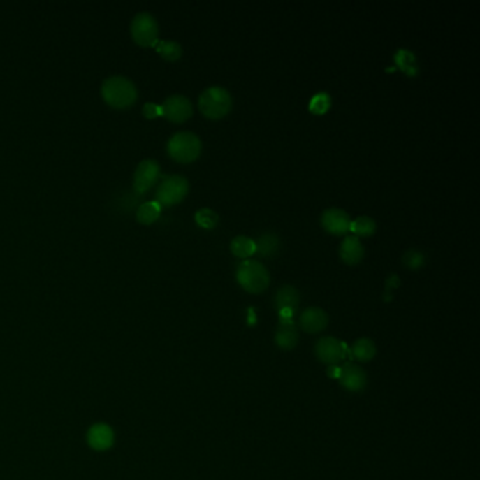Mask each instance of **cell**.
I'll return each mask as SVG.
<instances>
[{
	"label": "cell",
	"mask_w": 480,
	"mask_h": 480,
	"mask_svg": "<svg viewBox=\"0 0 480 480\" xmlns=\"http://www.w3.org/2000/svg\"><path fill=\"white\" fill-rule=\"evenodd\" d=\"M130 31L133 36V40L141 45V47H152L158 43V36H159V26L157 19L147 13L141 12L134 16Z\"/></svg>",
	"instance_id": "cell-6"
},
{
	"label": "cell",
	"mask_w": 480,
	"mask_h": 480,
	"mask_svg": "<svg viewBox=\"0 0 480 480\" xmlns=\"http://www.w3.org/2000/svg\"><path fill=\"white\" fill-rule=\"evenodd\" d=\"M280 238L277 234L275 233H263L258 237V240L255 241V248L261 256H265V258H272L275 256L279 251H280Z\"/></svg>",
	"instance_id": "cell-16"
},
{
	"label": "cell",
	"mask_w": 480,
	"mask_h": 480,
	"mask_svg": "<svg viewBox=\"0 0 480 480\" xmlns=\"http://www.w3.org/2000/svg\"><path fill=\"white\" fill-rule=\"evenodd\" d=\"M235 277L242 289L252 295L265 292L270 282L269 270L256 259H244L237 268Z\"/></svg>",
	"instance_id": "cell-2"
},
{
	"label": "cell",
	"mask_w": 480,
	"mask_h": 480,
	"mask_svg": "<svg viewBox=\"0 0 480 480\" xmlns=\"http://www.w3.org/2000/svg\"><path fill=\"white\" fill-rule=\"evenodd\" d=\"M338 379L341 386L349 392H361L365 389L368 383V376L365 370L354 363H345L340 366Z\"/></svg>",
	"instance_id": "cell-11"
},
{
	"label": "cell",
	"mask_w": 480,
	"mask_h": 480,
	"mask_svg": "<svg viewBox=\"0 0 480 480\" xmlns=\"http://www.w3.org/2000/svg\"><path fill=\"white\" fill-rule=\"evenodd\" d=\"M89 441L93 448L96 449H105L110 446L113 441V434L106 426H96L90 430L89 434Z\"/></svg>",
	"instance_id": "cell-18"
},
{
	"label": "cell",
	"mask_w": 480,
	"mask_h": 480,
	"mask_svg": "<svg viewBox=\"0 0 480 480\" xmlns=\"http://www.w3.org/2000/svg\"><path fill=\"white\" fill-rule=\"evenodd\" d=\"M189 191V182L182 175H169L166 176L157 189V202L161 206L169 208L180 203Z\"/></svg>",
	"instance_id": "cell-5"
},
{
	"label": "cell",
	"mask_w": 480,
	"mask_h": 480,
	"mask_svg": "<svg viewBox=\"0 0 480 480\" xmlns=\"http://www.w3.org/2000/svg\"><path fill=\"white\" fill-rule=\"evenodd\" d=\"M355 237H370L376 231V221L372 217L361 216L351 223V230Z\"/></svg>",
	"instance_id": "cell-23"
},
{
	"label": "cell",
	"mask_w": 480,
	"mask_h": 480,
	"mask_svg": "<svg viewBox=\"0 0 480 480\" xmlns=\"http://www.w3.org/2000/svg\"><path fill=\"white\" fill-rule=\"evenodd\" d=\"M230 249H231V252H233L235 256H238V258H241V259H248V258H251V256L255 254V251H256V248H255V241H254L252 238L247 237V235H237V237L231 241Z\"/></svg>",
	"instance_id": "cell-17"
},
{
	"label": "cell",
	"mask_w": 480,
	"mask_h": 480,
	"mask_svg": "<svg viewBox=\"0 0 480 480\" xmlns=\"http://www.w3.org/2000/svg\"><path fill=\"white\" fill-rule=\"evenodd\" d=\"M395 61L398 64V66L407 75L410 76H416L419 72V65H417V59L416 55L412 51L407 50H399L395 55Z\"/></svg>",
	"instance_id": "cell-21"
},
{
	"label": "cell",
	"mask_w": 480,
	"mask_h": 480,
	"mask_svg": "<svg viewBox=\"0 0 480 480\" xmlns=\"http://www.w3.org/2000/svg\"><path fill=\"white\" fill-rule=\"evenodd\" d=\"M328 326V314L320 307H309L300 314V328L309 334H319Z\"/></svg>",
	"instance_id": "cell-12"
},
{
	"label": "cell",
	"mask_w": 480,
	"mask_h": 480,
	"mask_svg": "<svg viewBox=\"0 0 480 480\" xmlns=\"http://www.w3.org/2000/svg\"><path fill=\"white\" fill-rule=\"evenodd\" d=\"M169 157L179 163H190L202 154V141L191 131H179L168 141Z\"/></svg>",
	"instance_id": "cell-4"
},
{
	"label": "cell",
	"mask_w": 480,
	"mask_h": 480,
	"mask_svg": "<svg viewBox=\"0 0 480 480\" xmlns=\"http://www.w3.org/2000/svg\"><path fill=\"white\" fill-rule=\"evenodd\" d=\"M300 303V293L291 284L280 286L275 295V306L279 310H292L296 313Z\"/></svg>",
	"instance_id": "cell-14"
},
{
	"label": "cell",
	"mask_w": 480,
	"mask_h": 480,
	"mask_svg": "<svg viewBox=\"0 0 480 480\" xmlns=\"http://www.w3.org/2000/svg\"><path fill=\"white\" fill-rule=\"evenodd\" d=\"M161 175L159 163L154 159H144L138 163L136 172H134V182L133 187L137 194H145L150 190L158 180Z\"/></svg>",
	"instance_id": "cell-8"
},
{
	"label": "cell",
	"mask_w": 480,
	"mask_h": 480,
	"mask_svg": "<svg viewBox=\"0 0 480 480\" xmlns=\"http://www.w3.org/2000/svg\"><path fill=\"white\" fill-rule=\"evenodd\" d=\"M194 115V106L183 94H172L162 105V116L173 123H183Z\"/></svg>",
	"instance_id": "cell-7"
},
{
	"label": "cell",
	"mask_w": 480,
	"mask_h": 480,
	"mask_svg": "<svg viewBox=\"0 0 480 480\" xmlns=\"http://www.w3.org/2000/svg\"><path fill=\"white\" fill-rule=\"evenodd\" d=\"M330 108H331V96L326 92H320L314 94L309 105L310 112L314 115H324L328 112Z\"/></svg>",
	"instance_id": "cell-24"
},
{
	"label": "cell",
	"mask_w": 480,
	"mask_h": 480,
	"mask_svg": "<svg viewBox=\"0 0 480 480\" xmlns=\"http://www.w3.org/2000/svg\"><path fill=\"white\" fill-rule=\"evenodd\" d=\"M426 262V256L423 252L417 251V249H409L405 255H403V263L413 270L420 269Z\"/></svg>",
	"instance_id": "cell-26"
},
{
	"label": "cell",
	"mask_w": 480,
	"mask_h": 480,
	"mask_svg": "<svg viewBox=\"0 0 480 480\" xmlns=\"http://www.w3.org/2000/svg\"><path fill=\"white\" fill-rule=\"evenodd\" d=\"M195 220H196V223L201 227L212 230V228H214L219 224L220 219H219V214L214 210H212V209H201L196 213Z\"/></svg>",
	"instance_id": "cell-25"
},
{
	"label": "cell",
	"mask_w": 480,
	"mask_h": 480,
	"mask_svg": "<svg viewBox=\"0 0 480 480\" xmlns=\"http://www.w3.org/2000/svg\"><path fill=\"white\" fill-rule=\"evenodd\" d=\"M102 98L115 109H126L134 105L138 98V90L131 79L115 75L102 83Z\"/></svg>",
	"instance_id": "cell-1"
},
{
	"label": "cell",
	"mask_w": 480,
	"mask_h": 480,
	"mask_svg": "<svg viewBox=\"0 0 480 480\" xmlns=\"http://www.w3.org/2000/svg\"><path fill=\"white\" fill-rule=\"evenodd\" d=\"M316 355L321 362L334 366L345 359L347 345L334 337H324L316 345Z\"/></svg>",
	"instance_id": "cell-9"
},
{
	"label": "cell",
	"mask_w": 480,
	"mask_h": 480,
	"mask_svg": "<svg viewBox=\"0 0 480 480\" xmlns=\"http://www.w3.org/2000/svg\"><path fill=\"white\" fill-rule=\"evenodd\" d=\"M161 210H162V206L157 201L155 202H145V203L140 205L137 209V220L141 224L150 226L158 220Z\"/></svg>",
	"instance_id": "cell-19"
},
{
	"label": "cell",
	"mask_w": 480,
	"mask_h": 480,
	"mask_svg": "<svg viewBox=\"0 0 480 480\" xmlns=\"http://www.w3.org/2000/svg\"><path fill=\"white\" fill-rule=\"evenodd\" d=\"M299 333L293 321H280L275 335L276 345L283 351H291L298 345Z\"/></svg>",
	"instance_id": "cell-15"
},
{
	"label": "cell",
	"mask_w": 480,
	"mask_h": 480,
	"mask_svg": "<svg viewBox=\"0 0 480 480\" xmlns=\"http://www.w3.org/2000/svg\"><path fill=\"white\" fill-rule=\"evenodd\" d=\"M233 108V96L223 86H212L199 96V109L208 119L217 120L226 117Z\"/></svg>",
	"instance_id": "cell-3"
},
{
	"label": "cell",
	"mask_w": 480,
	"mask_h": 480,
	"mask_svg": "<svg viewBox=\"0 0 480 480\" xmlns=\"http://www.w3.org/2000/svg\"><path fill=\"white\" fill-rule=\"evenodd\" d=\"M155 47H157V52L166 61H177L183 52L182 45L177 41H172V40L158 41Z\"/></svg>",
	"instance_id": "cell-22"
},
{
	"label": "cell",
	"mask_w": 480,
	"mask_h": 480,
	"mask_svg": "<svg viewBox=\"0 0 480 480\" xmlns=\"http://www.w3.org/2000/svg\"><path fill=\"white\" fill-rule=\"evenodd\" d=\"M143 113L148 119H154L158 116H162V106H158L155 103H145L143 108Z\"/></svg>",
	"instance_id": "cell-27"
},
{
	"label": "cell",
	"mask_w": 480,
	"mask_h": 480,
	"mask_svg": "<svg viewBox=\"0 0 480 480\" xmlns=\"http://www.w3.org/2000/svg\"><path fill=\"white\" fill-rule=\"evenodd\" d=\"M351 217L345 210L331 208L323 212L321 214V226L326 231L334 235H345L351 230Z\"/></svg>",
	"instance_id": "cell-10"
},
{
	"label": "cell",
	"mask_w": 480,
	"mask_h": 480,
	"mask_svg": "<svg viewBox=\"0 0 480 480\" xmlns=\"http://www.w3.org/2000/svg\"><path fill=\"white\" fill-rule=\"evenodd\" d=\"M376 355V345L369 338L358 340L352 347V356L359 362H368Z\"/></svg>",
	"instance_id": "cell-20"
},
{
	"label": "cell",
	"mask_w": 480,
	"mask_h": 480,
	"mask_svg": "<svg viewBox=\"0 0 480 480\" xmlns=\"http://www.w3.org/2000/svg\"><path fill=\"white\" fill-rule=\"evenodd\" d=\"M340 256L348 265L359 263L365 256V248L355 235H347L340 247Z\"/></svg>",
	"instance_id": "cell-13"
}]
</instances>
